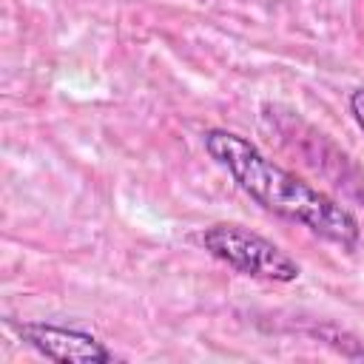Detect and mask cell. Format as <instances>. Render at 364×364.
Masks as SVG:
<instances>
[{
  "label": "cell",
  "mask_w": 364,
  "mask_h": 364,
  "mask_svg": "<svg viewBox=\"0 0 364 364\" xmlns=\"http://www.w3.org/2000/svg\"><path fill=\"white\" fill-rule=\"evenodd\" d=\"M20 341L31 347L34 353L51 358V361H68V364H105L117 355L91 333L63 324H46V321H23L14 324Z\"/></svg>",
  "instance_id": "obj_3"
},
{
  "label": "cell",
  "mask_w": 364,
  "mask_h": 364,
  "mask_svg": "<svg viewBox=\"0 0 364 364\" xmlns=\"http://www.w3.org/2000/svg\"><path fill=\"white\" fill-rule=\"evenodd\" d=\"M199 245L213 259H219L222 264H228L242 276L267 279V282H296L301 273L299 262L290 253H284L276 242L245 225H233V222L210 225L199 233Z\"/></svg>",
  "instance_id": "obj_2"
},
{
  "label": "cell",
  "mask_w": 364,
  "mask_h": 364,
  "mask_svg": "<svg viewBox=\"0 0 364 364\" xmlns=\"http://www.w3.org/2000/svg\"><path fill=\"white\" fill-rule=\"evenodd\" d=\"M350 114H353V119H355V125L361 128V134H364V88H355V91H350Z\"/></svg>",
  "instance_id": "obj_4"
},
{
  "label": "cell",
  "mask_w": 364,
  "mask_h": 364,
  "mask_svg": "<svg viewBox=\"0 0 364 364\" xmlns=\"http://www.w3.org/2000/svg\"><path fill=\"white\" fill-rule=\"evenodd\" d=\"M202 145L208 156L222 165L233 176V182L264 210L287 222L304 225L316 236L344 250H353L361 242V228L353 210L338 205L324 191L313 188L307 179L273 162L247 136L228 128H208L202 134Z\"/></svg>",
  "instance_id": "obj_1"
}]
</instances>
